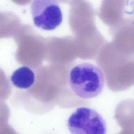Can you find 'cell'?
Here are the masks:
<instances>
[{"label": "cell", "mask_w": 134, "mask_h": 134, "mask_svg": "<svg viewBox=\"0 0 134 134\" xmlns=\"http://www.w3.org/2000/svg\"><path fill=\"white\" fill-rule=\"evenodd\" d=\"M10 80L15 87L25 90L31 87L34 84L35 75L31 69L27 66H23L13 73Z\"/></svg>", "instance_id": "4"}, {"label": "cell", "mask_w": 134, "mask_h": 134, "mask_svg": "<svg viewBox=\"0 0 134 134\" xmlns=\"http://www.w3.org/2000/svg\"><path fill=\"white\" fill-rule=\"evenodd\" d=\"M70 87L73 92L81 98H94L100 94L105 84V75L98 66L88 63L75 66L70 70Z\"/></svg>", "instance_id": "1"}, {"label": "cell", "mask_w": 134, "mask_h": 134, "mask_svg": "<svg viewBox=\"0 0 134 134\" xmlns=\"http://www.w3.org/2000/svg\"><path fill=\"white\" fill-rule=\"evenodd\" d=\"M31 10L34 25L43 30H54L62 22V12L56 1H34Z\"/></svg>", "instance_id": "3"}, {"label": "cell", "mask_w": 134, "mask_h": 134, "mask_svg": "<svg viewBox=\"0 0 134 134\" xmlns=\"http://www.w3.org/2000/svg\"><path fill=\"white\" fill-rule=\"evenodd\" d=\"M71 134H106V124L102 117L94 109L77 108L67 121Z\"/></svg>", "instance_id": "2"}]
</instances>
